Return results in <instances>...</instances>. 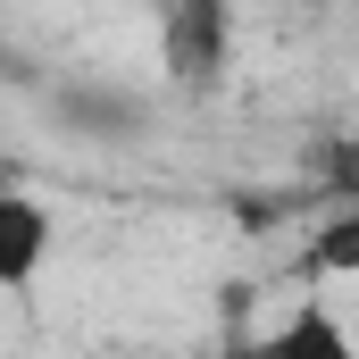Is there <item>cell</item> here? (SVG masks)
Returning a JSON list of instances; mask_svg holds the SVG:
<instances>
[{"label": "cell", "instance_id": "3957f363", "mask_svg": "<svg viewBox=\"0 0 359 359\" xmlns=\"http://www.w3.org/2000/svg\"><path fill=\"white\" fill-rule=\"evenodd\" d=\"M159 50H168V76L176 84H209L234 50V17L226 8H168L159 17Z\"/></svg>", "mask_w": 359, "mask_h": 359}, {"label": "cell", "instance_id": "277c9868", "mask_svg": "<svg viewBox=\"0 0 359 359\" xmlns=\"http://www.w3.org/2000/svg\"><path fill=\"white\" fill-rule=\"evenodd\" d=\"M309 276H318V284L359 276V209H334V217L309 234Z\"/></svg>", "mask_w": 359, "mask_h": 359}, {"label": "cell", "instance_id": "5b68a950", "mask_svg": "<svg viewBox=\"0 0 359 359\" xmlns=\"http://www.w3.org/2000/svg\"><path fill=\"white\" fill-rule=\"evenodd\" d=\"M326 184H334V209H359V134L326 142Z\"/></svg>", "mask_w": 359, "mask_h": 359}, {"label": "cell", "instance_id": "8992f818", "mask_svg": "<svg viewBox=\"0 0 359 359\" xmlns=\"http://www.w3.org/2000/svg\"><path fill=\"white\" fill-rule=\"evenodd\" d=\"M0 184H8V168H0Z\"/></svg>", "mask_w": 359, "mask_h": 359}, {"label": "cell", "instance_id": "6da1fadb", "mask_svg": "<svg viewBox=\"0 0 359 359\" xmlns=\"http://www.w3.org/2000/svg\"><path fill=\"white\" fill-rule=\"evenodd\" d=\"M59 251V209L25 184H0V292H25Z\"/></svg>", "mask_w": 359, "mask_h": 359}, {"label": "cell", "instance_id": "7a4b0ae2", "mask_svg": "<svg viewBox=\"0 0 359 359\" xmlns=\"http://www.w3.org/2000/svg\"><path fill=\"white\" fill-rule=\"evenodd\" d=\"M251 359H359V334L343 326V309L334 301H292L284 318H276L268 334L251 343Z\"/></svg>", "mask_w": 359, "mask_h": 359}]
</instances>
